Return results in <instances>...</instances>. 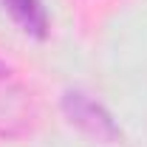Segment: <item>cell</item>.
Instances as JSON below:
<instances>
[{
  "mask_svg": "<svg viewBox=\"0 0 147 147\" xmlns=\"http://www.w3.org/2000/svg\"><path fill=\"white\" fill-rule=\"evenodd\" d=\"M62 113H65V119L79 133H85L93 142L113 144V142L122 139V130L113 122V116L96 99H91L85 91H65V96H62Z\"/></svg>",
  "mask_w": 147,
  "mask_h": 147,
  "instance_id": "cell-1",
  "label": "cell"
},
{
  "mask_svg": "<svg viewBox=\"0 0 147 147\" xmlns=\"http://www.w3.org/2000/svg\"><path fill=\"white\" fill-rule=\"evenodd\" d=\"M0 3L26 34L37 37V40L48 37V14L40 0H0Z\"/></svg>",
  "mask_w": 147,
  "mask_h": 147,
  "instance_id": "cell-2",
  "label": "cell"
},
{
  "mask_svg": "<svg viewBox=\"0 0 147 147\" xmlns=\"http://www.w3.org/2000/svg\"><path fill=\"white\" fill-rule=\"evenodd\" d=\"M9 74H11V68H9V62H3V59H0V82H3V79H6Z\"/></svg>",
  "mask_w": 147,
  "mask_h": 147,
  "instance_id": "cell-3",
  "label": "cell"
}]
</instances>
